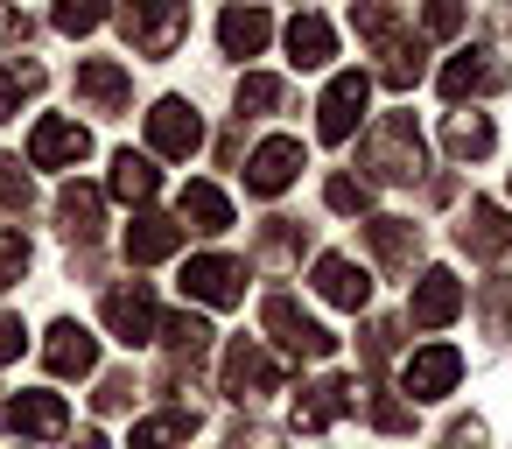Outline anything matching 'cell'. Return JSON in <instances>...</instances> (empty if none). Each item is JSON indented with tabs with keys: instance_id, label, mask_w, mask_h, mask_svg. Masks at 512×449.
<instances>
[{
	"instance_id": "44",
	"label": "cell",
	"mask_w": 512,
	"mask_h": 449,
	"mask_svg": "<svg viewBox=\"0 0 512 449\" xmlns=\"http://www.w3.org/2000/svg\"><path fill=\"white\" fill-rule=\"evenodd\" d=\"M0 43H29V15L8 8V0H0Z\"/></svg>"
},
{
	"instance_id": "6",
	"label": "cell",
	"mask_w": 512,
	"mask_h": 449,
	"mask_svg": "<svg viewBox=\"0 0 512 449\" xmlns=\"http://www.w3.org/2000/svg\"><path fill=\"white\" fill-rule=\"evenodd\" d=\"M106 330H113L120 344H155V337H162V309H155L148 281H120V288H106Z\"/></svg>"
},
{
	"instance_id": "15",
	"label": "cell",
	"mask_w": 512,
	"mask_h": 449,
	"mask_svg": "<svg viewBox=\"0 0 512 449\" xmlns=\"http://www.w3.org/2000/svg\"><path fill=\"white\" fill-rule=\"evenodd\" d=\"M498 85H505V64H498L491 50H463V57L442 64V99H449V106L484 99V92H498Z\"/></svg>"
},
{
	"instance_id": "34",
	"label": "cell",
	"mask_w": 512,
	"mask_h": 449,
	"mask_svg": "<svg viewBox=\"0 0 512 449\" xmlns=\"http://www.w3.org/2000/svg\"><path fill=\"white\" fill-rule=\"evenodd\" d=\"M323 204L351 218V211H365V204H372V183H365V176H330V183H323Z\"/></svg>"
},
{
	"instance_id": "21",
	"label": "cell",
	"mask_w": 512,
	"mask_h": 449,
	"mask_svg": "<svg viewBox=\"0 0 512 449\" xmlns=\"http://www.w3.org/2000/svg\"><path fill=\"white\" fill-rule=\"evenodd\" d=\"M365 246L379 253V267L414 274V260H421V225H407V218H372V225H365Z\"/></svg>"
},
{
	"instance_id": "7",
	"label": "cell",
	"mask_w": 512,
	"mask_h": 449,
	"mask_svg": "<svg viewBox=\"0 0 512 449\" xmlns=\"http://www.w3.org/2000/svg\"><path fill=\"white\" fill-rule=\"evenodd\" d=\"M148 148L169 155V162H190V155L204 148L197 106H190V99H155V113H148Z\"/></svg>"
},
{
	"instance_id": "46",
	"label": "cell",
	"mask_w": 512,
	"mask_h": 449,
	"mask_svg": "<svg viewBox=\"0 0 512 449\" xmlns=\"http://www.w3.org/2000/svg\"><path fill=\"white\" fill-rule=\"evenodd\" d=\"M232 449H281V435H274V428H239Z\"/></svg>"
},
{
	"instance_id": "26",
	"label": "cell",
	"mask_w": 512,
	"mask_h": 449,
	"mask_svg": "<svg viewBox=\"0 0 512 449\" xmlns=\"http://www.w3.org/2000/svg\"><path fill=\"white\" fill-rule=\"evenodd\" d=\"M176 246H183V225L162 218V211H141V218L127 225V260H141V267H148V260H169Z\"/></svg>"
},
{
	"instance_id": "11",
	"label": "cell",
	"mask_w": 512,
	"mask_h": 449,
	"mask_svg": "<svg viewBox=\"0 0 512 449\" xmlns=\"http://www.w3.org/2000/svg\"><path fill=\"white\" fill-rule=\"evenodd\" d=\"M295 176H302V141H288V134H274L246 155V190L253 197H281Z\"/></svg>"
},
{
	"instance_id": "14",
	"label": "cell",
	"mask_w": 512,
	"mask_h": 449,
	"mask_svg": "<svg viewBox=\"0 0 512 449\" xmlns=\"http://www.w3.org/2000/svg\"><path fill=\"white\" fill-rule=\"evenodd\" d=\"M456 316H463V281H456L449 267H428V274L414 281L407 323H421V330H442V323H456Z\"/></svg>"
},
{
	"instance_id": "36",
	"label": "cell",
	"mask_w": 512,
	"mask_h": 449,
	"mask_svg": "<svg viewBox=\"0 0 512 449\" xmlns=\"http://www.w3.org/2000/svg\"><path fill=\"white\" fill-rule=\"evenodd\" d=\"M463 15H470L463 0H421V36H435V43H442V36H456V29H463Z\"/></svg>"
},
{
	"instance_id": "10",
	"label": "cell",
	"mask_w": 512,
	"mask_h": 449,
	"mask_svg": "<svg viewBox=\"0 0 512 449\" xmlns=\"http://www.w3.org/2000/svg\"><path fill=\"white\" fill-rule=\"evenodd\" d=\"M85 155H92V134L78 120H64V113H43L36 120V134H29V162L36 169H78Z\"/></svg>"
},
{
	"instance_id": "25",
	"label": "cell",
	"mask_w": 512,
	"mask_h": 449,
	"mask_svg": "<svg viewBox=\"0 0 512 449\" xmlns=\"http://www.w3.org/2000/svg\"><path fill=\"white\" fill-rule=\"evenodd\" d=\"M99 218H106V197L92 190V183H64V197H57V225H64V239H99Z\"/></svg>"
},
{
	"instance_id": "4",
	"label": "cell",
	"mask_w": 512,
	"mask_h": 449,
	"mask_svg": "<svg viewBox=\"0 0 512 449\" xmlns=\"http://www.w3.org/2000/svg\"><path fill=\"white\" fill-rule=\"evenodd\" d=\"M183 295L204 302V309L246 302V260H232V253H197V260L183 267Z\"/></svg>"
},
{
	"instance_id": "13",
	"label": "cell",
	"mask_w": 512,
	"mask_h": 449,
	"mask_svg": "<svg viewBox=\"0 0 512 449\" xmlns=\"http://www.w3.org/2000/svg\"><path fill=\"white\" fill-rule=\"evenodd\" d=\"M0 421H8L15 435H36V442L71 435V407H64V393H15L8 407H0Z\"/></svg>"
},
{
	"instance_id": "22",
	"label": "cell",
	"mask_w": 512,
	"mask_h": 449,
	"mask_svg": "<svg viewBox=\"0 0 512 449\" xmlns=\"http://www.w3.org/2000/svg\"><path fill=\"white\" fill-rule=\"evenodd\" d=\"M267 36H274V22H267V8H253V0H239V8L218 15V43H225V57H260Z\"/></svg>"
},
{
	"instance_id": "30",
	"label": "cell",
	"mask_w": 512,
	"mask_h": 449,
	"mask_svg": "<svg viewBox=\"0 0 512 449\" xmlns=\"http://www.w3.org/2000/svg\"><path fill=\"white\" fill-rule=\"evenodd\" d=\"M43 92V64H0V120H22V106Z\"/></svg>"
},
{
	"instance_id": "8",
	"label": "cell",
	"mask_w": 512,
	"mask_h": 449,
	"mask_svg": "<svg viewBox=\"0 0 512 449\" xmlns=\"http://www.w3.org/2000/svg\"><path fill=\"white\" fill-rule=\"evenodd\" d=\"M456 379H463V351L456 344H421L400 365V393L407 400H442V393H456Z\"/></svg>"
},
{
	"instance_id": "45",
	"label": "cell",
	"mask_w": 512,
	"mask_h": 449,
	"mask_svg": "<svg viewBox=\"0 0 512 449\" xmlns=\"http://www.w3.org/2000/svg\"><path fill=\"white\" fill-rule=\"evenodd\" d=\"M22 316H0V365H8V358H22Z\"/></svg>"
},
{
	"instance_id": "20",
	"label": "cell",
	"mask_w": 512,
	"mask_h": 449,
	"mask_svg": "<svg viewBox=\"0 0 512 449\" xmlns=\"http://www.w3.org/2000/svg\"><path fill=\"white\" fill-rule=\"evenodd\" d=\"M176 225H183V232H232V197H225L218 183H183Z\"/></svg>"
},
{
	"instance_id": "3",
	"label": "cell",
	"mask_w": 512,
	"mask_h": 449,
	"mask_svg": "<svg viewBox=\"0 0 512 449\" xmlns=\"http://www.w3.org/2000/svg\"><path fill=\"white\" fill-rule=\"evenodd\" d=\"M260 323H267V337H274L288 358H330V351H337V337H330L309 309H295V295H267V302H260Z\"/></svg>"
},
{
	"instance_id": "28",
	"label": "cell",
	"mask_w": 512,
	"mask_h": 449,
	"mask_svg": "<svg viewBox=\"0 0 512 449\" xmlns=\"http://www.w3.org/2000/svg\"><path fill=\"white\" fill-rule=\"evenodd\" d=\"M190 435H197V414H190V407H169V414H148V421H134L127 449H183Z\"/></svg>"
},
{
	"instance_id": "31",
	"label": "cell",
	"mask_w": 512,
	"mask_h": 449,
	"mask_svg": "<svg viewBox=\"0 0 512 449\" xmlns=\"http://www.w3.org/2000/svg\"><path fill=\"white\" fill-rule=\"evenodd\" d=\"M379 78H386L393 92L421 85V43H414V36H393V43H386V64H379Z\"/></svg>"
},
{
	"instance_id": "9",
	"label": "cell",
	"mask_w": 512,
	"mask_h": 449,
	"mask_svg": "<svg viewBox=\"0 0 512 449\" xmlns=\"http://www.w3.org/2000/svg\"><path fill=\"white\" fill-rule=\"evenodd\" d=\"M78 106L85 113H127L134 106V78H127V64H113V57H85L78 64Z\"/></svg>"
},
{
	"instance_id": "37",
	"label": "cell",
	"mask_w": 512,
	"mask_h": 449,
	"mask_svg": "<svg viewBox=\"0 0 512 449\" xmlns=\"http://www.w3.org/2000/svg\"><path fill=\"white\" fill-rule=\"evenodd\" d=\"M477 309H484V330H491V337H505V330H512V281H491Z\"/></svg>"
},
{
	"instance_id": "19",
	"label": "cell",
	"mask_w": 512,
	"mask_h": 449,
	"mask_svg": "<svg viewBox=\"0 0 512 449\" xmlns=\"http://www.w3.org/2000/svg\"><path fill=\"white\" fill-rule=\"evenodd\" d=\"M316 295L337 302V309H365V302H372V274H365L351 253H323V260H316Z\"/></svg>"
},
{
	"instance_id": "39",
	"label": "cell",
	"mask_w": 512,
	"mask_h": 449,
	"mask_svg": "<svg viewBox=\"0 0 512 449\" xmlns=\"http://www.w3.org/2000/svg\"><path fill=\"white\" fill-rule=\"evenodd\" d=\"M29 274V239L22 232H0V288H15Z\"/></svg>"
},
{
	"instance_id": "41",
	"label": "cell",
	"mask_w": 512,
	"mask_h": 449,
	"mask_svg": "<svg viewBox=\"0 0 512 449\" xmlns=\"http://www.w3.org/2000/svg\"><path fill=\"white\" fill-rule=\"evenodd\" d=\"M393 337H400V323H386V316L365 323V365H386L393 358Z\"/></svg>"
},
{
	"instance_id": "17",
	"label": "cell",
	"mask_w": 512,
	"mask_h": 449,
	"mask_svg": "<svg viewBox=\"0 0 512 449\" xmlns=\"http://www.w3.org/2000/svg\"><path fill=\"white\" fill-rule=\"evenodd\" d=\"M358 407V386L351 379H316V386H302V400H295V428L302 435H323L330 421H344Z\"/></svg>"
},
{
	"instance_id": "35",
	"label": "cell",
	"mask_w": 512,
	"mask_h": 449,
	"mask_svg": "<svg viewBox=\"0 0 512 449\" xmlns=\"http://www.w3.org/2000/svg\"><path fill=\"white\" fill-rule=\"evenodd\" d=\"M106 22V0H57V29L64 36H92Z\"/></svg>"
},
{
	"instance_id": "32",
	"label": "cell",
	"mask_w": 512,
	"mask_h": 449,
	"mask_svg": "<svg viewBox=\"0 0 512 449\" xmlns=\"http://www.w3.org/2000/svg\"><path fill=\"white\" fill-rule=\"evenodd\" d=\"M281 99H288L281 78H267V71H246V78H239V120H246V113L260 120V113H274Z\"/></svg>"
},
{
	"instance_id": "2",
	"label": "cell",
	"mask_w": 512,
	"mask_h": 449,
	"mask_svg": "<svg viewBox=\"0 0 512 449\" xmlns=\"http://www.w3.org/2000/svg\"><path fill=\"white\" fill-rule=\"evenodd\" d=\"M421 127H414V113H386L372 134H365V169L379 176V183H414L421 176Z\"/></svg>"
},
{
	"instance_id": "5",
	"label": "cell",
	"mask_w": 512,
	"mask_h": 449,
	"mask_svg": "<svg viewBox=\"0 0 512 449\" xmlns=\"http://www.w3.org/2000/svg\"><path fill=\"white\" fill-rule=\"evenodd\" d=\"M365 99H372V78H365V71H337L330 92H323V106H316V134H323L330 148L351 141L358 120H365Z\"/></svg>"
},
{
	"instance_id": "48",
	"label": "cell",
	"mask_w": 512,
	"mask_h": 449,
	"mask_svg": "<svg viewBox=\"0 0 512 449\" xmlns=\"http://www.w3.org/2000/svg\"><path fill=\"white\" fill-rule=\"evenodd\" d=\"M78 449H113V442H106L99 428H85V435H78Z\"/></svg>"
},
{
	"instance_id": "18",
	"label": "cell",
	"mask_w": 512,
	"mask_h": 449,
	"mask_svg": "<svg viewBox=\"0 0 512 449\" xmlns=\"http://www.w3.org/2000/svg\"><path fill=\"white\" fill-rule=\"evenodd\" d=\"M456 246H463V253H477V260H498V253L512 246V218H505V204L477 197V204L463 211V225H456Z\"/></svg>"
},
{
	"instance_id": "38",
	"label": "cell",
	"mask_w": 512,
	"mask_h": 449,
	"mask_svg": "<svg viewBox=\"0 0 512 449\" xmlns=\"http://www.w3.org/2000/svg\"><path fill=\"white\" fill-rule=\"evenodd\" d=\"M29 204V169L15 155H0V211H22Z\"/></svg>"
},
{
	"instance_id": "29",
	"label": "cell",
	"mask_w": 512,
	"mask_h": 449,
	"mask_svg": "<svg viewBox=\"0 0 512 449\" xmlns=\"http://www.w3.org/2000/svg\"><path fill=\"white\" fill-rule=\"evenodd\" d=\"M491 141H498V134H491V120H484V113H449V127H442V148H449L456 162H484V155H491Z\"/></svg>"
},
{
	"instance_id": "12",
	"label": "cell",
	"mask_w": 512,
	"mask_h": 449,
	"mask_svg": "<svg viewBox=\"0 0 512 449\" xmlns=\"http://www.w3.org/2000/svg\"><path fill=\"white\" fill-rule=\"evenodd\" d=\"M274 386H281V358L260 351L253 337H239V344L225 351V393H232V400H260V393H274Z\"/></svg>"
},
{
	"instance_id": "43",
	"label": "cell",
	"mask_w": 512,
	"mask_h": 449,
	"mask_svg": "<svg viewBox=\"0 0 512 449\" xmlns=\"http://www.w3.org/2000/svg\"><path fill=\"white\" fill-rule=\"evenodd\" d=\"M260 246H267V253H274V260H295V246H302V232H295V225H288V218H274V225H267V239H260Z\"/></svg>"
},
{
	"instance_id": "23",
	"label": "cell",
	"mask_w": 512,
	"mask_h": 449,
	"mask_svg": "<svg viewBox=\"0 0 512 449\" xmlns=\"http://www.w3.org/2000/svg\"><path fill=\"white\" fill-rule=\"evenodd\" d=\"M162 344H169V372H162V379H183V372L211 351V323L190 316V309H183V316H162Z\"/></svg>"
},
{
	"instance_id": "47",
	"label": "cell",
	"mask_w": 512,
	"mask_h": 449,
	"mask_svg": "<svg viewBox=\"0 0 512 449\" xmlns=\"http://www.w3.org/2000/svg\"><path fill=\"white\" fill-rule=\"evenodd\" d=\"M477 435H484V428H477V421H456V428H449V435H442V449H477Z\"/></svg>"
},
{
	"instance_id": "16",
	"label": "cell",
	"mask_w": 512,
	"mask_h": 449,
	"mask_svg": "<svg viewBox=\"0 0 512 449\" xmlns=\"http://www.w3.org/2000/svg\"><path fill=\"white\" fill-rule=\"evenodd\" d=\"M43 365L57 372V379H92V365H99V337L85 330V323H50V344H43Z\"/></svg>"
},
{
	"instance_id": "40",
	"label": "cell",
	"mask_w": 512,
	"mask_h": 449,
	"mask_svg": "<svg viewBox=\"0 0 512 449\" xmlns=\"http://www.w3.org/2000/svg\"><path fill=\"white\" fill-rule=\"evenodd\" d=\"M365 421H372V428H386V435H407V428H414V407H407V400H386V393H379V400L365 407Z\"/></svg>"
},
{
	"instance_id": "24",
	"label": "cell",
	"mask_w": 512,
	"mask_h": 449,
	"mask_svg": "<svg viewBox=\"0 0 512 449\" xmlns=\"http://www.w3.org/2000/svg\"><path fill=\"white\" fill-rule=\"evenodd\" d=\"M330 57H337V29L323 15H295L288 22V64L295 71H323Z\"/></svg>"
},
{
	"instance_id": "27",
	"label": "cell",
	"mask_w": 512,
	"mask_h": 449,
	"mask_svg": "<svg viewBox=\"0 0 512 449\" xmlns=\"http://www.w3.org/2000/svg\"><path fill=\"white\" fill-rule=\"evenodd\" d=\"M120 204H155V190H162V169L148 162V155H134V148H120L113 155V183H106Z\"/></svg>"
},
{
	"instance_id": "33",
	"label": "cell",
	"mask_w": 512,
	"mask_h": 449,
	"mask_svg": "<svg viewBox=\"0 0 512 449\" xmlns=\"http://www.w3.org/2000/svg\"><path fill=\"white\" fill-rule=\"evenodd\" d=\"M393 0H351V29L365 36V43H393Z\"/></svg>"
},
{
	"instance_id": "42",
	"label": "cell",
	"mask_w": 512,
	"mask_h": 449,
	"mask_svg": "<svg viewBox=\"0 0 512 449\" xmlns=\"http://www.w3.org/2000/svg\"><path fill=\"white\" fill-rule=\"evenodd\" d=\"M92 400H99V414H120V407H134V379H127V372H113Z\"/></svg>"
},
{
	"instance_id": "1",
	"label": "cell",
	"mask_w": 512,
	"mask_h": 449,
	"mask_svg": "<svg viewBox=\"0 0 512 449\" xmlns=\"http://www.w3.org/2000/svg\"><path fill=\"white\" fill-rule=\"evenodd\" d=\"M183 29H190V0H120V36L141 57H176Z\"/></svg>"
}]
</instances>
